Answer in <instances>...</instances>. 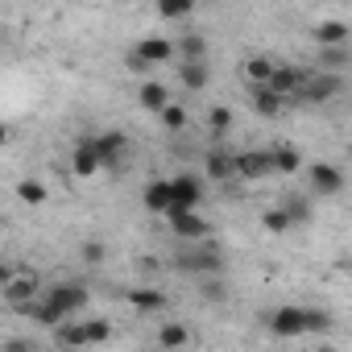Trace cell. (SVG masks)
Here are the masks:
<instances>
[{
	"mask_svg": "<svg viewBox=\"0 0 352 352\" xmlns=\"http://www.w3.org/2000/svg\"><path fill=\"white\" fill-rule=\"evenodd\" d=\"M58 340L71 344V348H79V344H83V327H79V323H58Z\"/></svg>",
	"mask_w": 352,
	"mask_h": 352,
	"instance_id": "cell-32",
	"label": "cell"
},
{
	"mask_svg": "<svg viewBox=\"0 0 352 352\" xmlns=\"http://www.w3.org/2000/svg\"><path fill=\"white\" fill-rule=\"evenodd\" d=\"M208 124H212V133H224V129L232 124V112H228V108H212V112H208Z\"/></svg>",
	"mask_w": 352,
	"mask_h": 352,
	"instance_id": "cell-33",
	"label": "cell"
},
{
	"mask_svg": "<svg viewBox=\"0 0 352 352\" xmlns=\"http://www.w3.org/2000/svg\"><path fill=\"white\" fill-rule=\"evenodd\" d=\"M5 298H9V307H13V311H17V307H25V302H34V298H38V274H30V270L21 274V270H17V278L5 286Z\"/></svg>",
	"mask_w": 352,
	"mask_h": 352,
	"instance_id": "cell-7",
	"label": "cell"
},
{
	"mask_svg": "<svg viewBox=\"0 0 352 352\" xmlns=\"http://www.w3.org/2000/svg\"><path fill=\"white\" fill-rule=\"evenodd\" d=\"M270 166L282 170V174H294V170L302 166V153H298L294 145H278V149H270Z\"/></svg>",
	"mask_w": 352,
	"mask_h": 352,
	"instance_id": "cell-16",
	"label": "cell"
},
{
	"mask_svg": "<svg viewBox=\"0 0 352 352\" xmlns=\"http://www.w3.org/2000/svg\"><path fill=\"white\" fill-rule=\"evenodd\" d=\"M270 75H274V63H270V58H249V63H245V79H249L253 87H265Z\"/></svg>",
	"mask_w": 352,
	"mask_h": 352,
	"instance_id": "cell-23",
	"label": "cell"
},
{
	"mask_svg": "<svg viewBox=\"0 0 352 352\" xmlns=\"http://www.w3.org/2000/svg\"><path fill=\"white\" fill-rule=\"evenodd\" d=\"M71 170H75V174H83V179H87V174H96V170H100V157H96V145H91V137H83V141L75 145Z\"/></svg>",
	"mask_w": 352,
	"mask_h": 352,
	"instance_id": "cell-13",
	"label": "cell"
},
{
	"mask_svg": "<svg viewBox=\"0 0 352 352\" xmlns=\"http://www.w3.org/2000/svg\"><path fill=\"white\" fill-rule=\"evenodd\" d=\"M253 108H257L261 116H278V112L286 108V100H278L270 87H253Z\"/></svg>",
	"mask_w": 352,
	"mask_h": 352,
	"instance_id": "cell-21",
	"label": "cell"
},
{
	"mask_svg": "<svg viewBox=\"0 0 352 352\" xmlns=\"http://www.w3.org/2000/svg\"><path fill=\"white\" fill-rule=\"evenodd\" d=\"M145 208L149 212H170V183H149L145 187Z\"/></svg>",
	"mask_w": 352,
	"mask_h": 352,
	"instance_id": "cell-24",
	"label": "cell"
},
{
	"mask_svg": "<svg viewBox=\"0 0 352 352\" xmlns=\"http://www.w3.org/2000/svg\"><path fill=\"white\" fill-rule=\"evenodd\" d=\"M179 265L191 270V274H220V270H224V253H220L216 245H204V249H195V253H183Z\"/></svg>",
	"mask_w": 352,
	"mask_h": 352,
	"instance_id": "cell-3",
	"label": "cell"
},
{
	"mask_svg": "<svg viewBox=\"0 0 352 352\" xmlns=\"http://www.w3.org/2000/svg\"><path fill=\"white\" fill-rule=\"evenodd\" d=\"M208 174H212V179H228V174H236V170H232V157L220 153V149H212V153H208Z\"/></svg>",
	"mask_w": 352,
	"mask_h": 352,
	"instance_id": "cell-27",
	"label": "cell"
},
{
	"mask_svg": "<svg viewBox=\"0 0 352 352\" xmlns=\"http://www.w3.org/2000/svg\"><path fill=\"white\" fill-rule=\"evenodd\" d=\"M174 50L183 54V63H204V50H208V42H204L199 34H183V42L174 46Z\"/></svg>",
	"mask_w": 352,
	"mask_h": 352,
	"instance_id": "cell-22",
	"label": "cell"
},
{
	"mask_svg": "<svg viewBox=\"0 0 352 352\" xmlns=\"http://www.w3.org/2000/svg\"><path fill=\"white\" fill-rule=\"evenodd\" d=\"M336 91H340V75H323V71H319V75H307V79H302V87H298V96H302V100H311V104L331 100Z\"/></svg>",
	"mask_w": 352,
	"mask_h": 352,
	"instance_id": "cell-6",
	"label": "cell"
},
{
	"mask_svg": "<svg viewBox=\"0 0 352 352\" xmlns=\"http://www.w3.org/2000/svg\"><path fill=\"white\" fill-rule=\"evenodd\" d=\"M79 253H83V261H87V265H100V261H104V245H100V241H83V249H79Z\"/></svg>",
	"mask_w": 352,
	"mask_h": 352,
	"instance_id": "cell-35",
	"label": "cell"
},
{
	"mask_svg": "<svg viewBox=\"0 0 352 352\" xmlns=\"http://www.w3.org/2000/svg\"><path fill=\"white\" fill-rule=\"evenodd\" d=\"M232 170L241 174V179H265L274 166H270V153H265V149H249V153L232 157Z\"/></svg>",
	"mask_w": 352,
	"mask_h": 352,
	"instance_id": "cell-8",
	"label": "cell"
},
{
	"mask_svg": "<svg viewBox=\"0 0 352 352\" xmlns=\"http://www.w3.org/2000/svg\"><path fill=\"white\" fill-rule=\"evenodd\" d=\"M204 199V183L195 174H179V179H170V212H195Z\"/></svg>",
	"mask_w": 352,
	"mask_h": 352,
	"instance_id": "cell-1",
	"label": "cell"
},
{
	"mask_svg": "<svg viewBox=\"0 0 352 352\" xmlns=\"http://www.w3.org/2000/svg\"><path fill=\"white\" fill-rule=\"evenodd\" d=\"M145 67H157V63H166V58H174V42H166V38H145V42H137V50H133Z\"/></svg>",
	"mask_w": 352,
	"mask_h": 352,
	"instance_id": "cell-11",
	"label": "cell"
},
{
	"mask_svg": "<svg viewBox=\"0 0 352 352\" xmlns=\"http://www.w3.org/2000/svg\"><path fill=\"white\" fill-rule=\"evenodd\" d=\"M5 352H34V344H30V340H9Z\"/></svg>",
	"mask_w": 352,
	"mask_h": 352,
	"instance_id": "cell-38",
	"label": "cell"
},
{
	"mask_svg": "<svg viewBox=\"0 0 352 352\" xmlns=\"http://www.w3.org/2000/svg\"><path fill=\"white\" fill-rule=\"evenodd\" d=\"M302 79H307V75H302L298 67H274V75H270V83H265V87H270L278 100H290V96H298Z\"/></svg>",
	"mask_w": 352,
	"mask_h": 352,
	"instance_id": "cell-5",
	"label": "cell"
},
{
	"mask_svg": "<svg viewBox=\"0 0 352 352\" xmlns=\"http://www.w3.org/2000/svg\"><path fill=\"white\" fill-rule=\"evenodd\" d=\"M170 104V91H166V83H157V79H145L141 83V108H149V112H162Z\"/></svg>",
	"mask_w": 352,
	"mask_h": 352,
	"instance_id": "cell-15",
	"label": "cell"
},
{
	"mask_svg": "<svg viewBox=\"0 0 352 352\" xmlns=\"http://www.w3.org/2000/svg\"><path fill=\"white\" fill-rule=\"evenodd\" d=\"M179 79H183L187 91H199V87H208V67L204 63H183L179 67Z\"/></svg>",
	"mask_w": 352,
	"mask_h": 352,
	"instance_id": "cell-20",
	"label": "cell"
},
{
	"mask_svg": "<svg viewBox=\"0 0 352 352\" xmlns=\"http://www.w3.org/2000/svg\"><path fill=\"white\" fill-rule=\"evenodd\" d=\"M17 278V265H9V261H0V290H5L9 282Z\"/></svg>",
	"mask_w": 352,
	"mask_h": 352,
	"instance_id": "cell-37",
	"label": "cell"
},
{
	"mask_svg": "<svg viewBox=\"0 0 352 352\" xmlns=\"http://www.w3.org/2000/svg\"><path fill=\"white\" fill-rule=\"evenodd\" d=\"M282 212H286V220H290V224H298V220H311V204H307L302 195H290V199L282 204Z\"/></svg>",
	"mask_w": 352,
	"mask_h": 352,
	"instance_id": "cell-28",
	"label": "cell"
},
{
	"mask_svg": "<svg viewBox=\"0 0 352 352\" xmlns=\"http://www.w3.org/2000/svg\"><path fill=\"white\" fill-rule=\"evenodd\" d=\"M315 42H319V50H327V46H348V25H344V21H319Z\"/></svg>",
	"mask_w": 352,
	"mask_h": 352,
	"instance_id": "cell-14",
	"label": "cell"
},
{
	"mask_svg": "<svg viewBox=\"0 0 352 352\" xmlns=\"http://www.w3.org/2000/svg\"><path fill=\"white\" fill-rule=\"evenodd\" d=\"M5 141H9V129H5V124H0V145H5Z\"/></svg>",
	"mask_w": 352,
	"mask_h": 352,
	"instance_id": "cell-40",
	"label": "cell"
},
{
	"mask_svg": "<svg viewBox=\"0 0 352 352\" xmlns=\"http://www.w3.org/2000/svg\"><path fill=\"white\" fill-rule=\"evenodd\" d=\"M91 145H96V157H100V166H116L129 141H124V133H100V137H91Z\"/></svg>",
	"mask_w": 352,
	"mask_h": 352,
	"instance_id": "cell-10",
	"label": "cell"
},
{
	"mask_svg": "<svg viewBox=\"0 0 352 352\" xmlns=\"http://www.w3.org/2000/svg\"><path fill=\"white\" fill-rule=\"evenodd\" d=\"M166 216H170V228L183 241H204L208 236V220H199L195 212H166Z\"/></svg>",
	"mask_w": 352,
	"mask_h": 352,
	"instance_id": "cell-9",
	"label": "cell"
},
{
	"mask_svg": "<svg viewBox=\"0 0 352 352\" xmlns=\"http://www.w3.org/2000/svg\"><path fill=\"white\" fill-rule=\"evenodd\" d=\"M302 331H331V315L327 311H302Z\"/></svg>",
	"mask_w": 352,
	"mask_h": 352,
	"instance_id": "cell-30",
	"label": "cell"
},
{
	"mask_svg": "<svg viewBox=\"0 0 352 352\" xmlns=\"http://www.w3.org/2000/svg\"><path fill=\"white\" fill-rule=\"evenodd\" d=\"M265 228H270V232H290V220H286V212H282V208L265 212Z\"/></svg>",
	"mask_w": 352,
	"mask_h": 352,
	"instance_id": "cell-34",
	"label": "cell"
},
{
	"mask_svg": "<svg viewBox=\"0 0 352 352\" xmlns=\"http://www.w3.org/2000/svg\"><path fill=\"white\" fill-rule=\"evenodd\" d=\"M157 344H162V352H179V348H187V327H183V323H166V327L157 331Z\"/></svg>",
	"mask_w": 352,
	"mask_h": 352,
	"instance_id": "cell-19",
	"label": "cell"
},
{
	"mask_svg": "<svg viewBox=\"0 0 352 352\" xmlns=\"http://www.w3.org/2000/svg\"><path fill=\"white\" fill-rule=\"evenodd\" d=\"M46 302L67 319L71 311H79V307L87 302V286H79V282H63V286H54V290L46 294Z\"/></svg>",
	"mask_w": 352,
	"mask_h": 352,
	"instance_id": "cell-2",
	"label": "cell"
},
{
	"mask_svg": "<svg viewBox=\"0 0 352 352\" xmlns=\"http://www.w3.org/2000/svg\"><path fill=\"white\" fill-rule=\"evenodd\" d=\"M191 13H195V5H191V0H174V5H162V17H170V21L191 17Z\"/></svg>",
	"mask_w": 352,
	"mask_h": 352,
	"instance_id": "cell-31",
	"label": "cell"
},
{
	"mask_svg": "<svg viewBox=\"0 0 352 352\" xmlns=\"http://www.w3.org/2000/svg\"><path fill=\"white\" fill-rule=\"evenodd\" d=\"M129 307H137V311H162L166 294L153 290V286H141V290H129Z\"/></svg>",
	"mask_w": 352,
	"mask_h": 352,
	"instance_id": "cell-17",
	"label": "cell"
},
{
	"mask_svg": "<svg viewBox=\"0 0 352 352\" xmlns=\"http://www.w3.org/2000/svg\"><path fill=\"white\" fill-rule=\"evenodd\" d=\"M311 187H315V195H319V199L340 195V191H344V174H340V166H331V162L311 166Z\"/></svg>",
	"mask_w": 352,
	"mask_h": 352,
	"instance_id": "cell-4",
	"label": "cell"
},
{
	"mask_svg": "<svg viewBox=\"0 0 352 352\" xmlns=\"http://www.w3.org/2000/svg\"><path fill=\"white\" fill-rule=\"evenodd\" d=\"M348 67V46H327V50H319V71L323 75H340Z\"/></svg>",
	"mask_w": 352,
	"mask_h": 352,
	"instance_id": "cell-18",
	"label": "cell"
},
{
	"mask_svg": "<svg viewBox=\"0 0 352 352\" xmlns=\"http://www.w3.org/2000/svg\"><path fill=\"white\" fill-rule=\"evenodd\" d=\"M129 71H137V75H145V71H149V67H145V63H141V58H137V54H129Z\"/></svg>",
	"mask_w": 352,
	"mask_h": 352,
	"instance_id": "cell-39",
	"label": "cell"
},
{
	"mask_svg": "<svg viewBox=\"0 0 352 352\" xmlns=\"http://www.w3.org/2000/svg\"><path fill=\"white\" fill-rule=\"evenodd\" d=\"M17 195L30 204V208H38V204H46V187L42 183H34V179H25V183H17Z\"/></svg>",
	"mask_w": 352,
	"mask_h": 352,
	"instance_id": "cell-29",
	"label": "cell"
},
{
	"mask_svg": "<svg viewBox=\"0 0 352 352\" xmlns=\"http://www.w3.org/2000/svg\"><path fill=\"white\" fill-rule=\"evenodd\" d=\"M83 327V344H104L108 336H112V323L108 319H87V323H79Z\"/></svg>",
	"mask_w": 352,
	"mask_h": 352,
	"instance_id": "cell-25",
	"label": "cell"
},
{
	"mask_svg": "<svg viewBox=\"0 0 352 352\" xmlns=\"http://www.w3.org/2000/svg\"><path fill=\"white\" fill-rule=\"evenodd\" d=\"M315 352H336V348H315Z\"/></svg>",
	"mask_w": 352,
	"mask_h": 352,
	"instance_id": "cell-41",
	"label": "cell"
},
{
	"mask_svg": "<svg viewBox=\"0 0 352 352\" xmlns=\"http://www.w3.org/2000/svg\"><path fill=\"white\" fill-rule=\"evenodd\" d=\"M162 124H166L170 133H179V129H187V108H183V104H174V100H170V104L162 108Z\"/></svg>",
	"mask_w": 352,
	"mask_h": 352,
	"instance_id": "cell-26",
	"label": "cell"
},
{
	"mask_svg": "<svg viewBox=\"0 0 352 352\" xmlns=\"http://www.w3.org/2000/svg\"><path fill=\"white\" fill-rule=\"evenodd\" d=\"M270 327H274V336H302V307H282V311H274Z\"/></svg>",
	"mask_w": 352,
	"mask_h": 352,
	"instance_id": "cell-12",
	"label": "cell"
},
{
	"mask_svg": "<svg viewBox=\"0 0 352 352\" xmlns=\"http://www.w3.org/2000/svg\"><path fill=\"white\" fill-rule=\"evenodd\" d=\"M204 294H208V302H224V298H228V286L216 282V278H208V282H204Z\"/></svg>",
	"mask_w": 352,
	"mask_h": 352,
	"instance_id": "cell-36",
	"label": "cell"
},
{
	"mask_svg": "<svg viewBox=\"0 0 352 352\" xmlns=\"http://www.w3.org/2000/svg\"><path fill=\"white\" fill-rule=\"evenodd\" d=\"M179 352H187V348H179Z\"/></svg>",
	"mask_w": 352,
	"mask_h": 352,
	"instance_id": "cell-42",
	"label": "cell"
}]
</instances>
